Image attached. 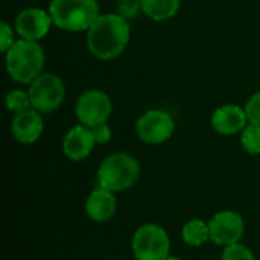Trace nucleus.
Segmentation results:
<instances>
[{"label":"nucleus","mask_w":260,"mask_h":260,"mask_svg":"<svg viewBox=\"0 0 260 260\" xmlns=\"http://www.w3.org/2000/svg\"><path fill=\"white\" fill-rule=\"evenodd\" d=\"M129 41V24L119 14H105L91 24L87 34L90 52L101 61L119 56Z\"/></svg>","instance_id":"nucleus-1"},{"label":"nucleus","mask_w":260,"mask_h":260,"mask_svg":"<svg viewBox=\"0 0 260 260\" xmlns=\"http://www.w3.org/2000/svg\"><path fill=\"white\" fill-rule=\"evenodd\" d=\"M44 50L37 41L18 40L6 52L8 75L20 84H32L43 72Z\"/></svg>","instance_id":"nucleus-2"},{"label":"nucleus","mask_w":260,"mask_h":260,"mask_svg":"<svg viewBox=\"0 0 260 260\" xmlns=\"http://www.w3.org/2000/svg\"><path fill=\"white\" fill-rule=\"evenodd\" d=\"M49 14L56 27L81 32L99 18V5L98 0H52Z\"/></svg>","instance_id":"nucleus-3"},{"label":"nucleus","mask_w":260,"mask_h":260,"mask_svg":"<svg viewBox=\"0 0 260 260\" xmlns=\"http://www.w3.org/2000/svg\"><path fill=\"white\" fill-rule=\"evenodd\" d=\"M140 178L139 161L125 152L108 155L98 169V183L110 192H123L131 189Z\"/></svg>","instance_id":"nucleus-4"},{"label":"nucleus","mask_w":260,"mask_h":260,"mask_svg":"<svg viewBox=\"0 0 260 260\" xmlns=\"http://www.w3.org/2000/svg\"><path fill=\"white\" fill-rule=\"evenodd\" d=\"M136 260H168L171 257V241L166 230L157 224H145L133 238Z\"/></svg>","instance_id":"nucleus-5"},{"label":"nucleus","mask_w":260,"mask_h":260,"mask_svg":"<svg viewBox=\"0 0 260 260\" xmlns=\"http://www.w3.org/2000/svg\"><path fill=\"white\" fill-rule=\"evenodd\" d=\"M32 108L38 113H52L59 108L66 96L62 79L55 73H41L29 87Z\"/></svg>","instance_id":"nucleus-6"},{"label":"nucleus","mask_w":260,"mask_h":260,"mask_svg":"<svg viewBox=\"0 0 260 260\" xmlns=\"http://www.w3.org/2000/svg\"><path fill=\"white\" fill-rule=\"evenodd\" d=\"M113 111L111 99L101 90H88L82 93L76 102V116L81 125L94 128L101 123H107Z\"/></svg>","instance_id":"nucleus-7"},{"label":"nucleus","mask_w":260,"mask_h":260,"mask_svg":"<svg viewBox=\"0 0 260 260\" xmlns=\"http://www.w3.org/2000/svg\"><path fill=\"white\" fill-rule=\"evenodd\" d=\"M175 129L172 116L163 110L145 111L136 123L137 136L148 145H160L171 139Z\"/></svg>","instance_id":"nucleus-8"},{"label":"nucleus","mask_w":260,"mask_h":260,"mask_svg":"<svg viewBox=\"0 0 260 260\" xmlns=\"http://www.w3.org/2000/svg\"><path fill=\"white\" fill-rule=\"evenodd\" d=\"M210 227V241L216 245H233L239 244L241 238L245 233V222L242 216L232 210L218 212L209 222Z\"/></svg>","instance_id":"nucleus-9"},{"label":"nucleus","mask_w":260,"mask_h":260,"mask_svg":"<svg viewBox=\"0 0 260 260\" xmlns=\"http://www.w3.org/2000/svg\"><path fill=\"white\" fill-rule=\"evenodd\" d=\"M52 18L50 14L40 8H27L21 11L15 18V30L21 40L38 41L50 29Z\"/></svg>","instance_id":"nucleus-10"},{"label":"nucleus","mask_w":260,"mask_h":260,"mask_svg":"<svg viewBox=\"0 0 260 260\" xmlns=\"http://www.w3.org/2000/svg\"><path fill=\"white\" fill-rule=\"evenodd\" d=\"M94 145L96 140L91 134V129L84 125H76L64 136L62 152L69 160L81 161L91 154Z\"/></svg>","instance_id":"nucleus-11"},{"label":"nucleus","mask_w":260,"mask_h":260,"mask_svg":"<svg viewBox=\"0 0 260 260\" xmlns=\"http://www.w3.org/2000/svg\"><path fill=\"white\" fill-rule=\"evenodd\" d=\"M248 117L245 108L229 104L219 107L212 116V126L216 133L222 136H233L242 133L247 126Z\"/></svg>","instance_id":"nucleus-12"},{"label":"nucleus","mask_w":260,"mask_h":260,"mask_svg":"<svg viewBox=\"0 0 260 260\" xmlns=\"http://www.w3.org/2000/svg\"><path fill=\"white\" fill-rule=\"evenodd\" d=\"M43 129H44L43 117L34 108L15 114L12 125H11L12 136L15 137L17 142H20L23 145L35 143L41 137Z\"/></svg>","instance_id":"nucleus-13"},{"label":"nucleus","mask_w":260,"mask_h":260,"mask_svg":"<svg viewBox=\"0 0 260 260\" xmlns=\"http://www.w3.org/2000/svg\"><path fill=\"white\" fill-rule=\"evenodd\" d=\"M116 207L117 203L114 193L101 186L96 187L85 201V212L94 222H105L113 218V215L116 213Z\"/></svg>","instance_id":"nucleus-14"},{"label":"nucleus","mask_w":260,"mask_h":260,"mask_svg":"<svg viewBox=\"0 0 260 260\" xmlns=\"http://www.w3.org/2000/svg\"><path fill=\"white\" fill-rule=\"evenodd\" d=\"M142 2H143V12L155 21H163L174 17L178 12L181 3V0H142Z\"/></svg>","instance_id":"nucleus-15"},{"label":"nucleus","mask_w":260,"mask_h":260,"mask_svg":"<svg viewBox=\"0 0 260 260\" xmlns=\"http://www.w3.org/2000/svg\"><path fill=\"white\" fill-rule=\"evenodd\" d=\"M183 241L190 247H201L210 239V227L203 219H190L181 232Z\"/></svg>","instance_id":"nucleus-16"},{"label":"nucleus","mask_w":260,"mask_h":260,"mask_svg":"<svg viewBox=\"0 0 260 260\" xmlns=\"http://www.w3.org/2000/svg\"><path fill=\"white\" fill-rule=\"evenodd\" d=\"M241 145L242 148L251 154L259 155L260 154V126L257 125H247L245 129L241 133Z\"/></svg>","instance_id":"nucleus-17"},{"label":"nucleus","mask_w":260,"mask_h":260,"mask_svg":"<svg viewBox=\"0 0 260 260\" xmlns=\"http://www.w3.org/2000/svg\"><path fill=\"white\" fill-rule=\"evenodd\" d=\"M6 107L9 111H12L15 114L30 110L32 104H30L29 93L23 91V90H12L11 93L6 94Z\"/></svg>","instance_id":"nucleus-18"},{"label":"nucleus","mask_w":260,"mask_h":260,"mask_svg":"<svg viewBox=\"0 0 260 260\" xmlns=\"http://www.w3.org/2000/svg\"><path fill=\"white\" fill-rule=\"evenodd\" d=\"M221 260H256L250 248L242 244H233L224 248Z\"/></svg>","instance_id":"nucleus-19"},{"label":"nucleus","mask_w":260,"mask_h":260,"mask_svg":"<svg viewBox=\"0 0 260 260\" xmlns=\"http://www.w3.org/2000/svg\"><path fill=\"white\" fill-rule=\"evenodd\" d=\"M117 11H119V15H122L125 20L134 18L143 11V2L142 0H119Z\"/></svg>","instance_id":"nucleus-20"},{"label":"nucleus","mask_w":260,"mask_h":260,"mask_svg":"<svg viewBox=\"0 0 260 260\" xmlns=\"http://www.w3.org/2000/svg\"><path fill=\"white\" fill-rule=\"evenodd\" d=\"M245 113H247L250 123L260 126V91L254 93L248 99V102L245 105Z\"/></svg>","instance_id":"nucleus-21"},{"label":"nucleus","mask_w":260,"mask_h":260,"mask_svg":"<svg viewBox=\"0 0 260 260\" xmlns=\"http://www.w3.org/2000/svg\"><path fill=\"white\" fill-rule=\"evenodd\" d=\"M0 50L3 53H6L11 46L15 43L14 41V32H12V27L6 23V21H2V32H0Z\"/></svg>","instance_id":"nucleus-22"},{"label":"nucleus","mask_w":260,"mask_h":260,"mask_svg":"<svg viewBox=\"0 0 260 260\" xmlns=\"http://www.w3.org/2000/svg\"><path fill=\"white\" fill-rule=\"evenodd\" d=\"M91 134L96 140V145H105L111 140V129L107 123H101L94 128H90Z\"/></svg>","instance_id":"nucleus-23"},{"label":"nucleus","mask_w":260,"mask_h":260,"mask_svg":"<svg viewBox=\"0 0 260 260\" xmlns=\"http://www.w3.org/2000/svg\"><path fill=\"white\" fill-rule=\"evenodd\" d=\"M168 260H181V259H180V257H174V256H171Z\"/></svg>","instance_id":"nucleus-24"}]
</instances>
